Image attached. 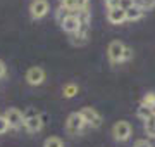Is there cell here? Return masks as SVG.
<instances>
[{
    "instance_id": "6da1fadb",
    "label": "cell",
    "mask_w": 155,
    "mask_h": 147,
    "mask_svg": "<svg viewBox=\"0 0 155 147\" xmlns=\"http://www.w3.org/2000/svg\"><path fill=\"white\" fill-rule=\"evenodd\" d=\"M124 49L126 45L119 42V40H114L109 43V49H107V56H109V61L112 64H117V62H122V56H124Z\"/></svg>"
},
{
    "instance_id": "7a4b0ae2",
    "label": "cell",
    "mask_w": 155,
    "mask_h": 147,
    "mask_svg": "<svg viewBox=\"0 0 155 147\" xmlns=\"http://www.w3.org/2000/svg\"><path fill=\"white\" fill-rule=\"evenodd\" d=\"M84 125L86 123H84V118L81 116V113H72V114H69V118L66 121V130L71 135H76V133H79L83 130Z\"/></svg>"
},
{
    "instance_id": "3957f363",
    "label": "cell",
    "mask_w": 155,
    "mask_h": 147,
    "mask_svg": "<svg viewBox=\"0 0 155 147\" xmlns=\"http://www.w3.org/2000/svg\"><path fill=\"white\" fill-rule=\"evenodd\" d=\"M112 135L114 138L119 142H124L131 137V125L127 121H117L114 126H112Z\"/></svg>"
},
{
    "instance_id": "277c9868",
    "label": "cell",
    "mask_w": 155,
    "mask_h": 147,
    "mask_svg": "<svg viewBox=\"0 0 155 147\" xmlns=\"http://www.w3.org/2000/svg\"><path fill=\"white\" fill-rule=\"evenodd\" d=\"M50 5L47 0H33L31 5H29V12H31V17L33 19H41L48 14Z\"/></svg>"
},
{
    "instance_id": "5b68a950",
    "label": "cell",
    "mask_w": 155,
    "mask_h": 147,
    "mask_svg": "<svg viewBox=\"0 0 155 147\" xmlns=\"http://www.w3.org/2000/svg\"><path fill=\"white\" fill-rule=\"evenodd\" d=\"M81 113V116L84 118V123H88V125H91L93 128H98V126H102V116L98 114V111L97 109H93V108H84L83 111H79Z\"/></svg>"
},
{
    "instance_id": "8992f818",
    "label": "cell",
    "mask_w": 155,
    "mask_h": 147,
    "mask_svg": "<svg viewBox=\"0 0 155 147\" xmlns=\"http://www.w3.org/2000/svg\"><path fill=\"white\" fill-rule=\"evenodd\" d=\"M45 80V71L41 68H38V66H35V68H29L28 71H26V81H28L29 85H41Z\"/></svg>"
},
{
    "instance_id": "52a82bcc",
    "label": "cell",
    "mask_w": 155,
    "mask_h": 147,
    "mask_svg": "<svg viewBox=\"0 0 155 147\" xmlns=\"http://www.w3.org/2000/svg\"><path fill=\"white\" fill-rule=\"evenodd\" d=\"M5 119L9 121V126L11 128H19L21 125H24V118H22V113L16 108L7 109L5 113Z\"/></svg>"
},
{
    "instance_id": "ba28073f",
    "label": "cell",
    "mask_w": 155,
    "mask_h": 147,
    "mask_svg": "<svg viewBox=\"0 0 155 147\" xmlns=\"http://www.w3.org/2000/svg\"><path fill=\"white\" fill-rule=\"evenodd\" d=\"M61 28L64 31H67V33H78V29H79V19H78V16H74V14L66 16L62 19Z\"/></svg>"
},
{
    "instance_id": "9c48e42d",
    "label": "cell",
    "mask_w": 155,
    "mask_h": 147,
    "mask_svg": "<svg viewBox=\"0 0 155 147\" xmlns=\"http://www.w3.org/2000/svg\"><path fill=\"white\" fill-rule=\"evenodd\" d=\"M107 19H109L112 24H122L126 21V11H122L119 7H112V9H109V12H107Z\"/></svg>"
},
{
    "instance_id": "30bf717a",
    "label": "cell",
    "mask_w": 155,
    "mask_h": 147,
    "mask_svg": "<svg viewBox=\"0 0 155 147\" xmlns=\"http://www.w3.org/2000/svg\"><path fill=\"white\" fill-rule=\"evenodd\" d=\"M41 126H43V118L41 116H33V118L29 119H24V128L29 132V133H36V132L41 130Z\"/></svg>"
},
{
    "instance_id": "8fae6325",
    "label": "cell",
    "mask_w": 155,
    "mask_h": 147,
    "mask_svg": "<svg viewBox=\"0 0 155 147\" xmlns=\"http://www.w3.org/2000/svg\"><path fill=\"white\" fill-rule=\"evenodd\" d=\"M143 9L141 7H138L136 4H134L131 9H127L126 11V21H138V19H141L143 17Z\"/></svg>"
},
{
    "instance_id": "7c38bea8",
    "label": "cell",
    "mask_w": 155,
    "mask_h": 147,
    "mask_svg": "<svg viewBox=\"0 0 155 147\" xmlns=\"http://www.w3.org/2000/svg\"><path fill=\"white\" fill-rule=\"evenodd\" d=\"M138 118L140 119H143V121H147V119H150V118H153L155 116V111L153 109H150V108H147V106H140L138 108Z\"/></svg>"
},
{
    "instance_id": "4fadbf2b",
    "label": "cell",
    "mask_w": 155,
    "mask_h": 147,
    "mask_svg": "<svg viewBox=\"0 0 155 147\" xmlns=\"http://www.w3.org/2000/svg\"><path fill=\"white\" fill-rule=\"evenodd\" d=\"M141 106H147V108H150V109H153L155 111V92L145 94L143 101H141Z\"/></svg>"
},
{
    "instance_id": "5bb4252c",
    "label": "cell",
    "mask_w": 155,
    "mask_h": 147,
    "mask_svg": "<svg viewBox=\"0 0 155 147\" xmlns=\"http://www.w3.org/2000/svg\"><path fill=\"white\" fill-rule=\"evenodd\" d=\"M62 94H64V97H67V99L74 97L78 94V85H74V83H67V85H64Z\"/></svg>"
},
{
    "instance_id": "9a60e30c",
    "label": "cell",
    "mask_w": 155,
    "mask_h": 147,
    "mask_svg": "<svg viewBox=\"0 0 155 147\" xmlns=\"http://www.w3.org/2000/svg\"><path fill=\"white\" fill-rule=\"evenodd\" d=\"M145 132H147V135L155 138V118H150L145 121Z\"/></svg>"
},
{
    "instance_id": "2e32d148",
    "label": "cell",
    "mask_w": 155,
    "mask_h": 147,
    "mask_svg": "<svg viewBox=\"0 0 155 147\" xmlns=\"http://www.w3.org/2000/svg\"><path fill=\"white\" fill-rule=\"evenodd\" d=\"M43 147H64V142H62L59 137H48V138L43 142Z\"/></svg>"
},
{
    "instance_id": "e0dca14e",
    "label": "cell",
    "mask_w": 155,
    "mask_h": 147,
    "mask_svg": "<svg viewBox=\"0 0 155 147\" xmlns=\"http://www.w3.org/2000/svg\"><path fill=\"white\" fill-rule=\"evenodd\" d=\"M61 7L64 9V11L67 12H74V11H79L76 5V2L74 0H61Z\"/></svg>"
},
{
    "instance_id": "ac0fdd59",
    "label": "cell",
    "mask_w": 155,
    "mask_h": 147,
    "mask_svg": "<svg viewBox=\"0 0 155 147\" xmlns=\"http://www.w3.org/2000/svg\"><path fill=\"white\" fill-rule=\"evenodd\" d=\"M138 7H141L143 11H152L155 7V0H140Z\"/></svg>"
},
{
    "instance_id": "d6986e66",
    "label": "cell",
    "mask_w": 155,
    "mask_h": 147,
    "mask_svg": "<svg viewBox=\"0 0 155 147\" xmlns=\"http://www.w3.org/2000/svg\"><path fill=\"white\" fill-rule=\"evenodd\" d=\"M134 5V0H119L117 2V7L122 9V11H127V9H131Z\"/></svg>"
},
{
    "instance_id": "ffe728a7",
    "label": "cell",
    "mask_w": 155,
    "mask_h": 147,
    "mask_svg": "<svg viewBox=\"0 0 155 147\" xmlns=\"http://www.w3.org/2000/svg\"><path fill=\"white\" fill-rule=\"evenodd\" d=\"M9 128H11V126H9V121L5 119V116H0V135L5 133Z\"/></svg>"
},
{
    "instance_id": "44dd1931",
    "label": "cell",
    "mask_w": 155,
    "mask_h": 147,
    "mask_svg": "<svg viewBox=\"0 0 155 147\" xmlns=\"http://www.w3.org/2000/svg\"><path fill=\"white\" fill-rule=\"evenodd\" d=\"M33 116H38V111L33 109V108H29L26 113H22V118H24V119H29V118H33Z\"/></svg>"
},
{
    "instance_id": "7402d4cb",
    "label": "cell",
    "mask_w": 155,
    "mask_h": 147,
    "mask_svg": "<svg viewBox=\"0 0 155 147\" xmlns=\"http://www.w3.org/2000/svg\"><path fill=\"white\" fill-rule=\"evenodd\" d=\"M134 147H152V144L148 140H145V138H140V140L134 142Z\"/></svg>"
},
{
    "instance_id": "603a6c76",
    "label": "cell",
    "mask_w": 155,
    "mask_h": 147,
    "mask_svg": "<svg viewBox=\"0 0 155 147\" xmlns=\"http://www.w3.org/2000/svg\"><path fill=\"white\" fill-rule=\"evenodd\" d=\"M131 57H133V50H131L129 47H126V49H124V56H122V61H129Z\"/></svg>"
},
{
    "instance_id": "cb8c5ba5",
    "label": "cell",
    "mask_w": 155,
    "mask_h": 147,
    "mask_svg": "<svg viewBox=\"0 0 155 147\" xmlns=\"http://www.w3.org/2000/svg\"><path fill=\"white\" fill-rule=\"evenodd\" d=\"M76 2V5L79 11H83V9H86V5H88V0H74Z\"/></svg>"
},
{
    "instance_id": "d4e9b609",
    "label": "cell",
    "mask_w": 155,
    "mask_h": 147,
    "mask_svg": "<svg viewBox=\"0 0 155 147\" xmlns=\"http://www.w3.org/2000/svg\"><path fill=\"white\" fill-rule=\"evenodd\" d=\"M7 73V66H5V62L4 61H0V78H4Z\"/></svg>"
},
{
    "instance_id": "484cf974",
    "label": "cell",
    "mask_w": 155,
    "mask_h": 147,
    "mask_svg": "<svg viewBox=\"0 0 155 147\" xmlns=\"http://www.w3.org/2000/svg\"><path fill=\"white\" fill-rule=\"evenodd\" d=\"M105 2H107V5H109V9H112V7H117L119 0H105Z\"/></svg>"
},
{
    "instance_id": "4316f807",
    "label": "cell",
    "mask_w": 155,
    "mask_h": 147,
    "mask_svg": "<svg viewBox=\"0 0 155 147\" xmlns=\"http://www.w3.org/2000/svg\"><path fill=\"white\" fill-rule=\"evenodd\" d=\"M153 118H155V116H153Z\"/></svg>"
}]
</instances>
